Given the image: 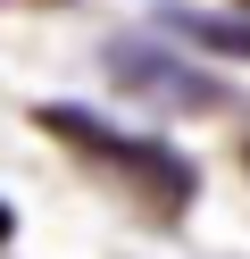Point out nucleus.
<instances>
[{
  "mask_svg": "<svg viewBox=\"0 0 250 259\" xmlns=\"http://www.w3.org/2000/svg\"><path fill=\"white\" fill-rule=\"evenodd\" d=\"M33 125H42V134H59L67 151H83V159H100V167H117L150 209H183V201H192V184H200L183 151L142 142V134H117L109 117H92V109H75V101H42V109H33Z\"/></svg>",
  "mask_w": 250,
  "mask_h": 259,
  "instance_id": "f257e3e1",
  "label": "nucleus"
},
{
  "mask_svg": "<svg viewBox=\"0 0 250 259\" xmlns=\"http://www.w3.org/2000/svg\"><path fill=\"white\" fill-rule=\"evenodd\" d=\"M109 67H117V84H125V92H142V101H159V109H217V84H209V75H192L183 59L142 51V42H117Z\"/></svg>",
  "mask_w": 250,
  "mask_h": 259,
  "instance_id": "f03ea898",
  "label": "nucleus"
},
{
  "mask_svg": "<svg viewBox=\"0 0 250 259\" xmlns=\"http://www.w3.org/2000/svg\"><path fill=\"white\" fill-rule=\"evenodd\" d=\"M159 34L200 42L217 59H250V17H200V9H159Z\"/></svg>",
  "mask_w": 250,
  "mask_h": 259,
  "instance_id": "7ed1b4c3",
  "label": "nucleus"
},
{
  "mask_svg": "<svg viewBox=\"0 0 250 259\" xmlns=\"http://www.w3.org/2000/svg\"><path fill=\"white\" fill-rule=\"evenodd\" d=\"M0 9H67V0H0Z\"/></svg>",
  "mask_w": 250,
  "mask_h": 259,
  "instance_id": "20e7f679",
  "label": "nucleus"
},
{
  "mask_svg": "<svg viewBox=\"0 0 250 259\" xmlns=\"http://www.w3.org/2000/svg\"><path fill=\"white\" fill-rule=\"evenodd\" d=\"M9 234H17V218H9V201H0V242H9Z\"/></svg>",
  "mask_w": 250,
  "mask_h": 259,
  "instance_id": "39448f33",
  "label": "nucleus"
},
{
  "mask_svg": "<svg viewBox=\"0 0 250 259\" xmlns=\"http://www.w3.org/2000/svg\"><path fill=\"white\" fill-rule=\"evenodd\" d=\"M242 167H250V142H242Z\"/></svg>",
  "mask_w": 250,
  "mask_h": 259,
  "instance_id": "423d86ee",
  "label": "nucleus"
},
{
  "mask_svg": "<svg viewBox=\"0 0 250 259\" xmlns=\"http://www.w3.org/2000/svg\"><path fill=\"white\" fill-rule=\"evenodd\" d=\"M242 9H250V0H242Z\"/></svg>",
  "mask_w": 250,
  "mask_h": 259,
  "instance_id": "0eeeda50",
  "label": "nucleus"
}]
</instances>
